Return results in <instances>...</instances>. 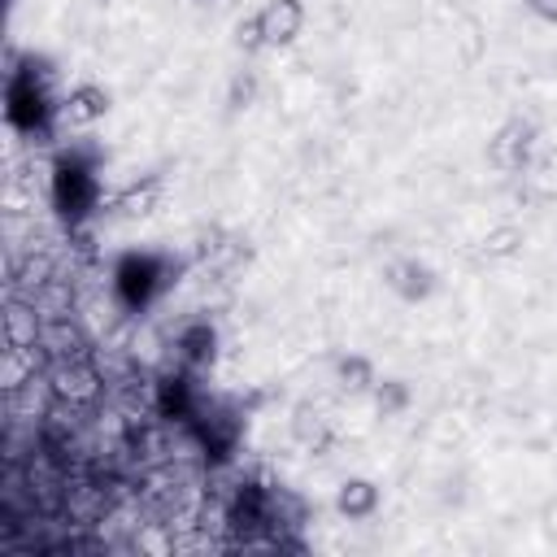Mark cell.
<instances>
[{"mask_svg":"<svg viewBox=\"0 0 557 557\" xmlns=\"http://www.w3.org/2000/svg\"><path fill=\"white\" fill-rule=\"evenodd\" d=\"M374 409H379V418H400L405 409H409V400H413V392H409V383L405 379H383V383H374Z\"/></svg>","mask_w":557,"mask_h":557,"instance_id":"17","label":"cell"},{"mask_svg":"<svg viewBox=\"0 0 557 557\" xmlns=\"http://www.w3.org/2000/svg\"><path fill=\"white\" fill-rule=\"evenodd\" d=\"M257 13H261V30L270 48H287L305 30V0H265Z\"/></svg>","mask_w":557,"mask_h":557,"instance_id":"8","label":"cell"},{"mask_svg":"<svg viewBox=\"0 0 557 557\" xmlns=\"http://www.w3.org/2000/svg\"><path fill=\"white\" fill-rule=\"evenodd\" d=\"M331 379H335V387H339L344 396H366V392H374V383H379L374 361L361 357V352H344V357H335Z\"/></svg>","mask_w":557,"mask_h":557,"instance_id":"14","label":"cell"},{"mask_svg":"<svg viewBox=\"0 0 557 557\" xmlns=\"http://www.w3.org/2000/svg\"><path fill=\"white\" fill-rule=\"evenodd\" d=\"M191 4H213V0H191Z\"/></svg>","mask_w":557,"mask_h":557,"instance_id":"22","label":"cell"},{"mask_svg":"<svg viewBox=\"0 0 557 557\" xmlns=\"http://www.w3.org/2000/svg\"><path fill=\"white\" fill-rule=\"evenodd\" d=\"M44 361H74V357H96V344L91 335L83 331V322L74 313H61V318H44Z\"/></svg>","mask_w":557,"mask_h":557,"instance_id":"6","label":"cell"},{"mask_svg":"<svg viewBox=\"0 0 557 557\" xmlns=\"http://www.w3.org/2000/svg\"><path fill=\"white\" fill-rule=\"evenodd\" d=\"M48 374V387L57 400L65 405H78V409H91L100 396H104V370L96 366V357H74V361H48L44 366Z\"/></svg>","mask_w":557,"mask_h":557,"instance_id":"1","label":"cell"},{"mask_svg":"<svg viewBox=\"0 0 557 557\" xmlns=\"http://www.w3.org/2000/svg\"><path fill=\"white\" fill-rule=\"evenodd\" d=\"M57 209L70 218V222H83L87 213H91V205H96V178H91V165H83V161H74V157H65L61 165H57Z\"/></svg>","mask_w":557,"mask_h":557,"instance_id":"5","label":"cell"},{"mask_svg":"<svg viewBox=\"0 0 557 557\" xmlns=\"http://www.w3.org/2000/svg\"><path fill=\"white\" fill-rule=\"evenodd\" d=\"M335 513L348 518V522L374 518V513H379V483H374V479H361V474L344 479V483L335 487Z\"/></svg>","mask_w":557,"mask_h":557,"instance_id":"10","label":"cell"},{"mask_svg":"<svg viewBox=\"0 0 557 557\" xmlns=\"http://www.w3.org/2000/svg\"><path fill=\"white\" fill-rule=\"evenodd\" d=\"M157 200H161V174H144V178L126 183V187L113 196V213L135 222V218H148V213L157 209Z\"/></svg>","mask_w":557,"mask_h":557,"instance_id":"13","label":"cell"},{"mask_svg":"<svg viewBox=\"0 0 557 557\" xmlns=\"http://www.w3.org/2000/svg\"><path fill=\"white\" fill-rule=\"evenodd\" d=\"M231 39H235V48H239L244 57H252V52L270 48V44H265V30H261V13L239 17V22H235V30H231Z\"/></svg>","mask_w":557,"mask_h":557,"instance_id":"20","label":"cell"},{"mask_svg":"<svg viewBox=\"0 0 557 557\" xmlns=\"http://www.w3.org/2000/svg\"><path fill=\"white\" fill-rule=\"evenodd\" d=\"M39 339H44V313H39V305L30 296H22V292H9L4 296V348L44 357Z\"/></svg>","mask_w":557,"mask_h":557,"instance_id":"4","label":"cell"},{"mask_svg":"<svg viewBox=\"0 0 557 557\" xmlns=\"http://www.w3.org/2000/svg\"><path fill=\"white\" fill-rule=\"evenodd\" d=\"M292 440L305 448V453H313V457H326L331 453V444H335V431H331V418L318 409V405H309V400H300L296 409H292Z\"/></svg>","mask_w":557,"mask_h":557,"instance_id":"9","label":"cell"},{"mask_svg":"<svg viewBox=\"0 0 557 557\" xmlns=\"http://www.w3.org/2000/svg\"><path fill=\"white\" fill-rule=\"evenodd\" d=\"M213 352H218V335H213V326H209L205 318H200V322H187V326L178 331V339H174V361H178L183 370L209 366Z\"/></svg>","mask_w":557,"mask_h":557,"instance_id":"12","label":"cell"},{"mask_svg":"<svg viewBox=\"0 0 557 557\" xmlns=\"http://www.w3.org/2000/svg\"><path fill=\"white\" fill-rule=\"evenodd\" d=\"M30 300L39 305V313H44V318H61V313H74V287H70L65 278H52V283H44V287H39Z\"/></svg>","mask_w":557,"mask_h":557,"instance_id":"18","label":"cell"},{"mask_svg":"<svg viewBox=\"0 0 557 557\" xmlns=\"http://www.w3.org/2000/svg\"><path fill=\"white\" fill-rule=\"evenodd\" d=\"M531 148H535V122H531V117H505V122L492 131L483 157H487L492 170L518 174V170H527Z\"/></svg>","mask_w":557,"mask_h":557,"instance_id":"2","label":"cell"},{"mask_svg":"<svg viewBox=\"0 0 557 557\" xmlns=\"http://www.w3.org/2000/svg\"><path fill=\"white\" fill-rule=\"evenodd\" d=\"M57 278V261L48 257V252H30L17 270H13V292H22V296H35L44 283H52Z\"/></svg>","mask_w":557,"mask_h":557,"instance_id":"16","label":"cell"},{"mask_svg":"<svg viewBox=\"0 0 557 557\" xmlns=\"http://www.w3.org/2000/svg\"><path fill=\"white\" fill-rule=\"evenodd\" d=\"M522 244H527V231H522L518 222H496V226H487V235L479 239V257H487V261H509V257L522 252Z\"/></svg>","mask_w":557,"mask_h":557,"instance_id":"15","label":"cell"},{"mask_svg":"<svg viewBox=\"0 0 557 557\" xmlns=\"http://www.w3.org/2000/svg\"><path fill=\"white\" fill-rule=\"evenodd\" d=\"M383 283H387L405 305H422V300H431L435 287H440L435 270H431L426 261H418V257H400V261H392V265L383 270Z\"/></svg>","mask_w":557,"mask_h":557,"instance_id":"7","label":"cell"},{"mask_svg":"<svg viewBox=\"0 0 557 557\" xmlns=\"http://www.w3.org/2000/svg\"><path fill=\"white\" fill-rule=\"evenodd\" d=\"M522 4H527V13H535L540 22L557 26V0H522Z\"/></svg>","mask_w":557,"mask_h":557,"instance_id":"21","label":"cell"},{"mask_svg":"<svg viewBox=\"0 0 557 557\" xmlns=\"http://www.w3.org/2000/svg\"><path fill=\"white\" fill-rule=\"evenodd\" d=\"M257 91H261L257 70H235V74H231V83H226V109H231V113L252 109V104H257Z\"/></svg>","mask_w":557,"mask_h":557,"instance_id":"19","label":"cell"},{"mask_svg":"<svg viewBox=\"0 0 557 557\" xmlns=\"http://www.w3.org/2000/svg\"><path fill=\"white\" fill-rule=\"evenodd\" d=\"M113 283H117V296H122L126 309H144L152 300V292L165 287V265L148 252H131V257H122Z\"/></svg>","mask_w":557,"mask_h":557,"instance_id":"3","label":"cell"},{"mask_svg":"<svg viewBox=\"0 0 557 557\" xmlns=\"http://www.w3.org/2000/svg\"><path fill=\"white\" fill-rule=\"evenodd\" d=\"M104 113H109V91H104L100 83H78V87H70L65 100H61V117H65L70 126H91V122H100Z\"/></svg>","mask_w":557,"mask_h":557,"instance_id":"11","label":"cell"}]
</instances>
